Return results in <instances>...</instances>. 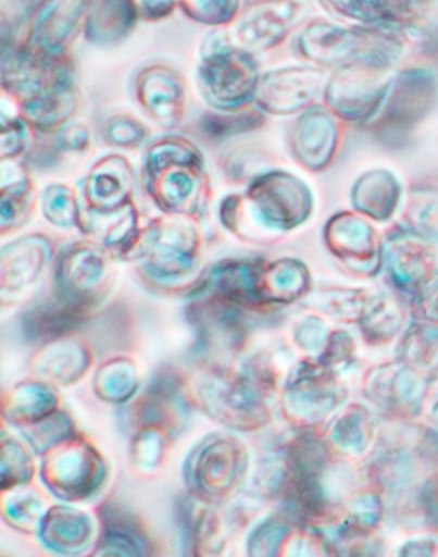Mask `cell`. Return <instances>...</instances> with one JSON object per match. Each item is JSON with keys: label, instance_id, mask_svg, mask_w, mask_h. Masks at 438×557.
I'll return each instance as SVG.
<instances>
[{"label": "cell", "instance_id": "6da1fadb", "mask_svg": "<svg viewBox=\"0 0 438 557\" xmlns=\"http://www.w3.org/2000/svg\"><path fill=\"white\" fill-rule=\"evenodd\" d=\"M261 76L252 52L217 33L208 38L198 70V86L208 103L223 112L249 109L255 100Z\"/></svg>", "mask_w": 438, "mask_h": 557}, {"label": "cell", "instance_id": "7a4b0ae2", "mask_svg": "<svg viewBox=\"0 0 438 557\" xmlns=\"http://www.w3.org/2000/svg\"><path fill=\"white\" fill-rule=\"evenodd\" d=\"M309 11V0H255L231 29V40L247 52H266L286 40Z\"/></svg>", "mask_w": 438, "mask_h": 557}, {"label": "cell", "instance_id": "3957f363", "mask_svg": "<svg viewBox=\"0 0 438 557\" xmlns=\"http://www.w3.org/2000/svg\"><path fill=\"white\" fill-rule=\"evenodd\" d=\"M324 85L321 65H291L270 71L259 82L258 109L273 115H290L314 106Z\"/></svg>", "mask_w": 438, "mask_h": 557}, {"label": "cell", "instance_id": "277c9868", "mask_svg": "<svg viewBox=\"0 0 438 557\" xmlns=\"http://www.w3.org/2000/svg\"><path fill=\"white\" fill-rule=\"evenodd\" d=\"M89 0H45L32 20L29 41L47 55L62 57L88 14Z\"/></svg>", "mask_w": 438, "mask_h": 557}, {"label": "cell", "instance_id": "5b68a950", "mask_svg": "<svg viewBox=\"0 0 438 557\" xmlns=\"http://www.w3.org/2000/svg\"><path fill=\"white\" fill-rule=\"evenodd\" d=\"M184 77L170 67H151L142 71L136 79L137 98L142 109L161 126H173L180 122L184 112Z\"/></svg>", "mask_w": 438, "mask_h": 557}, {"label": "cell", "instance_id": "8992f818", "mask_svg": "<svg viewBox=\"0 0 438 557\" xmlns=\"http://www.w3.org/2000/svg\"><path fill=\"white\" fill-rule=\"evenodd\" d=\"M139 16L136 0H89L86 37L93 44L125 40Z\"/></svg>", "mask_w": 438, "mask_h": 557}, {"label": "cell", "instance_id": "52a82bcc", "mask_svg": "<svg viewBox=\"0 0 438 557\" xmlns=\"http://www.w3.org/2000/svg\"><path fill=\"white\" fill-rule=\"evenodd\" d=\"M264 115L262 110H237V112H216L204 113L198 122V133L205 139L231 138L237 134L249 133V131L259 129L264 126Z\"/></svg>", "mask_w": 438, "mask_h": 557}, {"label": "cell", "instance_id": "ba28073f", "mask_svg": "<svg viewBox=\"0 0 438 557\" xmlns=\"http://www.w3.org/2000/svg\"><path fill=\"white\" fill-rule=\"evenodd\" d=\"M101 134H103V138L107 139L109 145L133 148L146 138L148 129L142 126L139 119L127 115V113H121V115H113L105 122Z\"/></svg>", "mask_w": 438, "mask_h": 557}, {"label": "cell", "instance_id": "9c48e42d", "mask_svg": "<svg viewBox=\"0 0 438 557\" xmlns=\"http://www.w3.org/2000/svg\"><path fill=\"white\" fill-rule=\"evenodd\" d=\"M182 5L193 20L223 25L234 20L238 0H182Z\"/></svg>", "mask_w": 438, "mask_h": 557}, {"label": "cell", "instance_id": "30bf717a", "mask_svg": "<svg viewBox=\"0 0 438 557\" xmlns=\"http://www.w3.org/2000/svg\"><path fill=\"white\" fill-rule=\"evenodd\" d=\"M137 9L145 20H161L173 13L177 0H136Z\"/></svg>", "mask_w": 438, "mask_h": 557}]
</instances>
